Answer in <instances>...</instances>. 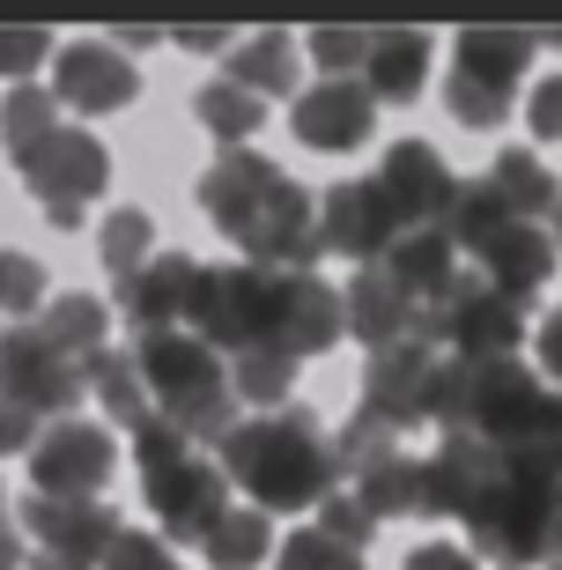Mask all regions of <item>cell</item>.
<instances>
[{
  "mask_svg": "<svg viewBox=\"0 0 562 570\" xmlns=\"http://www.w3.org/2000/svg\"><path fill=\"white\" fill-rule=\"evenodd\" d=\"M200 208L245 253V267H267V275H312L318 267V200L296 178H282L267 156L223 148L215 170L200 178Z\"/></svg>",
  "mask_w": 562,
  "mask_h": 570,
  "instance_id": "cell-1",
  "label": "cell"
},
{
  "mask_svg": "<svg viewBox=\"0 0 562 570\" xmlns=\"http://www.w3.org/2000/svg\"><path fill=\"white\" fill-rule=\"evenodd\" d=\"M215 452H223L215 460L223 482L245 489L252 511H318V497L341 489L334 444H326L312 407H267V415L237 423Z\"/></svg>",
  "mask_w": 562,
  "mask_h": 570,
  "instance_id": "cell-2",
  "label": "cell"
},
{
  "mask_svg": "<svg viewBox=\"0 0 562 570\" xmlns=\"http://www.w3.org/2000/svg\"><path fill=\"white\" fill-rule=\"evenodd\" d=\"M134 371L148 385L156 423H170L186 444H223L237 430V393H229V363L215 356L208 341H193L186 326L170 334H134Z\"/></svg>",
  "mask_w": 562,
  "mask_h": 570,
  "instance_id": "cell-3",
  "label": "cell"
},
{
  "mask_svg": "<svg viewBox=\"0 0 562 570\" xmlns=\"http://www.w3.org/2000/svg\"><path fill=\"white\" fill-rule=\"evenodd\" d=\"M466 533H474V563L503 570H533V563H562V482H533V474H511L466 511Z\"/></svg>",
  "mask_w": 562,
  "mask_h": 570,
  "instance_id": "cell-4",
  "label": "cell"
},
{
  "mask_svg": "<svg viewBox=\"0 0 562 570\" xmlns=\"http://www.w3.org/2000/svg\"><path fill=\"white\" fill-rule=\"evenodd\" d=\"M533 67V30H459L452 52V82H444V105H452L459 127H503L511 119V89Z\"/></svg>",
  "mask_w": 562,
  "mask_h": 570,
  "instance_id": "cell-5",
  "label": "cell"
},
{
  "mask_svg": "<svg viewBox=\"0 0 562 570\" xmlns=\"http://www.w3.org/2000/svg\"><path fill=\"white\" fill-rule=\"evenodd\" d=\"M519 334H525V312L511 296H496L474 267H459L452 289L422 312V341L437 356H459V363H489V356H519Z\"/></svg>",
  "mask_w": 562,
  "mask_h": 570,
  "instance_id": "cell-6",
  "label": "cell"
},
{
  "mask_svg": "<svg viewBox=\"0 0 562 570\" xmlns=\"http://www.w3.org/2000/svg\"><path fill=\"white\" fill-rule=\"evenodd\" d=\"M186 334L208 341L215 356H245L267 348V267H200L193 275V304H186Z\"/></svg>",
  "mask_w": 562,
  "mask_h": 570,
  "instance_id": "cell-7",
  "label": "cell"
},
{
  "mask_svg": "<svg viewBox=\"0 0 562 570\" xmlns=\"http://www.w3.org/2000/svg\"><path fill=\"white\" fill-rule=\"evenodd\" d=\"M16 170H22V186L45 200V215H52L60 230H75V223H82V208L97 200V193H105L111 156H105V141H97V134H82V127H52L45 141L16 148Z\"/></svg>",
  "mask_w": 562,
  "mask_h": 570,
  "instance_id": "cell-8",
  "label": "cell"
},
{
  "mask_svg": "<svg viewBox=\"0 0 562 570\" xmlns=\"http://www.w3.org/2000/svg\"><path fill=\"white\" fill-rule=\"evenodd\" d=\"M22 527L38 541V549L22 556V570H97L111 549V533H119V519H111L105 497H38L30 489Z\"/></svg>",
  "mask_w": 562,
  "mask_h": 570,
  "instance_id": "cell-9",
  "label": "cell"
},
{
  "mask_svg": "<svg viewBox=\"0 0 562 570\" xmlns=\"http://www.w3.org/2000/svg\"><path fill=\"white\" fill-rule=\"evenodd\" d=\"M0 401H16L22 415L67 423V415L89 401V371L67 363L38 326H16V334H0Z\"/></svg>",
  "mask_w": 562,
  "mask_h": 570,
  "instance_id": "cell-10",
  "label": "cell"
},
{
  "mask_svg": "<svg viewBox=\"0 0 562 570\" xmlns=\"http://www.w3.org/2000/svg\"><path fill=\"white\" fill-rule=\"evenodd\" d=\"M141 497H148L156 533H164L170 549H178V541H208L215 519L229 511V482H223V466H215L208 452H178V460H164V466H141Z\"/></svg>",
  "mask_w": 562,
  "mask_h": 570,
  "instance_id": "cell-11",
  "label": "cell"
},
{
  "mask_svg": "<svg viewBox=\"0 0 562 570\" xmlns=\"http://www.w3.org/2000/svg\"><path fill=\"white\" fill-rule=\"evenodd\" d=\"M437 348L430 341H393V348H371V363H363V407L355 415H371L377 430H393V438H407V430L430 423V385H437Z\"/></svg>",
  "mask_w": 562,
  "mask_h": 570,
  "instance_id": "cell-12",
  "label": "cell"
},
{
  "mask_svg": "<svg viewBox=\"0 0 562 570\" xmlns=\"http://www.w3.org/2000/svg\"><path fill=\"white\" fill-rule=\"evenodd\" d=\"M348 334L341 326V289L326 275H267V348L274 356H326L334 341Z\"/></svg>",
  "mask_w": 562,
  "mask_h": 570,
  "instance_id": "cell-13",
  "label": "cell"
},
{
  "mask_svg": "<svg viewBox=\"0 0 562 570\" xmlns=\"http://www.w3.org/2000/svg\"><path fill=\"white\" fill-rule=\"evenodd\" d=\"M111 466H119V444H111L105 423H52L38 430V444H30V482H38V497H105Z\"/></svg>",
  "mask_w": 562,
  "mask_h": 570,
  "instance_id": "cell-14",
  "label": "cell"
},
{
  "mask_svg": "<svg viewBox=\"0 0 562 570\" xmlns=\"http://www.w3.org/2000/svg\"><path fill=\"white\" fill-rule=\"evenodd\" d=\"M371 186L385 193V208H393L400 230H437L444 208H452V193H459V178H452V164H444L430 141H400L393 156L377 164Z\"/></svg>",
  "mask_w": 562,
  "mask_h": 570,
  "instance_id": "cell-15",
  "label": "cell"
},
{
  "mask_svg": "<svg viewBox=\"0 0 562 570\" xmlns=\"http://www.w3.org/2000/svg\"><path fill=\"white\" fill-rule=\"evenodd\" d=\"M393 237H400V223H393V208H385V193L371 178H341V186L318 193V253L377 267Z\"/></svg>",
  "mask_w": 562,
  "mask_h": 570,
  "instance_id": "cell-16",
  "label": "cell"
},
{
  "mask_svg": "<svg viewBox=\"0 0 562 570\" xmlns=\"http://www.w3.org/2000/svg\"><path fill=\"white\" fill-rule=\"evenodd\" d=\"M466 259H474V275L489 282L496 296H511V304H533L541 296V282L555 275V237L541 230V223H496L489 237H474L466 245Z\"/></svg>",
  "mask_w": 562,
  "mask_h": 570,
  "instance_id": "cell-17",
  "label": "cell"
},
{
  "mask_svg": "<svg viewBox=\"0 0 562 570\" xmlns=\"http://www.w3.org/2000/svg\"><path fill=\"white\" fill-rule=\"evenodd\" d=\"M377 127V105L363 82H312L289 97V134L304 148H326V156H348V148H363Z\"/></svg>",
  "mask_w": 562,
  "mask_h": 570,
  "instance_id": "cell-18",
  "label": "cell"
},
{
  "mask_svg": "<svg viewBox=\"0 0 562 570\" xmlns=\"http://www.w3.org/2000/svg\"><path fill=\"white\" fill-rule=\"evenodd\" d=\"M134 60H126L119 45H60V60H52V105L60 111H119L134 105Z\"/></svg>",
  "mask_w": 562,
  "mask_h": 570,
  "instance_id": "cell-19",
  "label": "cell"
},
{
  "mask_svg": "<svg viewBox=\"0 0 562 570\" xmlns=\"http://www.w3.org/2000/svg\"><path fill=\"white\" fill-rule=\"evenodd\" d=\"M193 275H200V259L193 253H164L134 267L119 282V312L141 326V334H170V326H186V304H193Z\"/></svg>",
  "mask_w": 562,
  "mask_h": 570,
  "instance_id": "cell-20",
  "label": "cell"
},
{
  "mask_svg": "<svg viewBox=\"0 0 562 570\" xmlns=\"http://www.w3.org/2000/svg\"><path fill=\"white\" fill-rule=\"evenodd\" d=\"M377 275L393 282L415 312H430V304L452 289L459 253H452V237H444V230H400L393 245H385V259H377Z\"/></svg>",
  "mask_w": 562,
  "mask_h": 570,
  "instance_id": "cell-21",
  "label": "cell"
},
{
  "mask_svg": "<svg viewBox=\"0 0 562 570\" xmlns=\"http://www.w3.org/2000/svg\"><path fill=\"white\" fill-rule=\"evenodd\" d=\"M341 326H348L363 348L422 341V312H415V304H407V296H400L385 275H377V267H363V275L348 282V296H341Z\"/></svg>",
  "mask_w": 562,
  "mask_h": 570,
  "instance_id": "cell-22",
  "label": "cell"
},
{
  "mask_svg": "<svg viewBox=\"0 0 562 570\" xmlns=\"http://www.w3.org/2000/svg\"><path fill=\"white\" fill-rule=\"evenodd\" d=\"M355 82L371 89V105H407L430 82V30H371V52H363Z\"/></svg>",
  "mask_w": 562,
  "mask_h": 570,
  "instance_id": "cell-23",
  "label": "cell"
},
{
  "mask_svg": "<svg viewBox=\"0 0 562 570\" xmlns=\"http://www.w3.org/2000/svg\"><path fill=\"white\" fill-rule=\"evenodd\" d=\"M223 82H237L245 97H296V45L289 30H252L223 52Z\"/></svg>",
  "mask_w": 562,
  "mask_h": 570,
  "instance_id": "cell-24",
  "label": "cell"
},
{
  "mask_svg": "<svg viewBox=\"0 0 562 570\" xmlns=\"http://www.w3.org/2000/svg\"><path fill=\"white\" fill-rule=\"evenodd\" d=\"M481 186L503 200V215H511V223H541V215H555L562 178L541 164V156H525V148H503L496 164H489V178H481Z\"/></svg>",
  "mask_w": 562,
  "mask_h": 570,
  "instance_id": "cell-25",
  "label": "cell"
},
{
  "mask_svg": "<svg viewBox=\"0 0 562 570\" xmlns=\"http://www.w3.org/2000/svg\"><path fill=\"white\" fill-rule=\"evenodd\" d=\"M30 326H38V334L52 341V348H60L67 363H82V371H89V363L105 356L111 312L97 304V296H82V289H75V296H52V304H45V318H30Z\"/></svg>",
  "mask_w": 562,
  "mask_h": 570,
  "instance_id": "cell-26",
  "label": "cell"
},
{
  "mask_svg": "<svg viewBox=\"0 0 562 570\" xmlns=\"http://www.w3.org/2000/svg\"><path fill=\"white\" fill-rule=\"evenodd\" d=\"M200 549H208L215 570H259L267 549H274V519H267V511H252V504H229Z\"/></svg>",
  "mask_w": 562,
  "mask_h": 570,
  "instance_id": "cell-27",
  "label": "cell"
},
{
  "mask_svg": "<svg viewBox=\"0 0 562 570\" xmlns=\"http://www.w3.org/2000/svg\"><path fill=\"white\" fill-rule=\"evenodd\" d=\"M89 393L105 401V415H111L119 430L156 423V407H148V385H141V371H134V356H126V348H105V356L89 363Z\"/></svg>",
  "mask_w": 562,
  "mask_h": 570,
  "instance_id": "cell-28",
  "label": "cell"
},
{
  "mask_svg": "<svg viewBox=\"0 0 562 570\" xmlns=\"http://www.w3.org/2000/svg\"><path fill=\"white\" fill-rule=\"evenodd\" d=\"M259 119H267V105H259V97H245L237 82H208V89H200V127H208L215 141L245 148L252 134H259Z\"/></svg>",
  "mask_w": 562,
  "mask_h": 570,
  "instance_id": "cell-29",
  "label": "cell"
},
{
  "mask_svg": "<svg viewBox=\"0 0 562 570\" xmlns=\"http://www.w3.org/2000/svg\"><path fill=\"white\" fill-rule=\"evenodd\" d=\"M52 127H60V105H52V89H38V82H16L8 97H0V141H8V148H30V141H45Z\"/></svg>",
  "mask_w": 562,
  "mask_h": 570,
  "instance_id": "cell-30",
  "label": "cell"
},
{
  "mask_svg": "<svg viewBox=\"0 0 562 570\" xmlns=\"http://www.w3.org/2000/svg\"><path fill=\"white\" fill-rule=\"evenodd\" d=\"M296 385V363L274 356V348H245V356H229V393L237 401H259V407H282V393Z\"/></svg>",
  "mask_w": 562,
  "mask_h": 570,
  "instance_id": "cell-31",
  "label": "cell"
},
{
  "mask_svg": "<svg viewBox=\"0 0 562 570\" xmlns=\"http://www.w3.org/2000/svg\"><path fill=\"white\" fill-rule=\"evenodd\" d=\"M148 245H156V223H148V208H119V215H105V275H134V267H148Z\"/></svg>",
  "mask_w": 562,
  "mask_h": 570,
  "instance_id": "cell-32",
  "label": "cell"
},
{
  "mask_svg": "<svg viewBox=\"0 0 562 570\" xmlns=\"http://www.w3.org/2000/svg\"><path fill=\"white\" fill-rule=\"evenodd\" d=\"M318 533L341 541L348 556H363V549H371V533H377V519L355 504V489H326V497H318Z\"/></svg>",
  "mask_w": 562,
  "mask_h": 570,
  "instance_id": "cell-33",
  "label": "cell"
},
{
  "mask_svg": "<svg viewBox=\"0 0 562 570\" xmlns=\"http://www.w3.org/2000/svg\"><path fill=\"white\" fill-rule=\"evenodd\" d=\"M363 52H371V30H341V22L312 30V60L326 67V82H355L363 75Z\"/></svg>",
  "mask_w": 562,
  "mask_h": 570,
  "instance_id": "cell-34",
  "label": "cell"
},
{
  "mask_svg": "<svg viewBox=\"0 0 562 570\" xmlns=\"http://www.w3.org/2000/svg\"><path fill=\"white\" fill-rule=\"evenodd\" d=\"M105 570H178V556L156 527H119L105 549Z\"/></svg>",
  "mask_w": 562,
  "mask_h": 570,
  "instance_id": "cell-35",
  "label": "cell"
},
{
  "mask_svg": "<svg viewBox=\"0 0 562 570\" xmlns=\"http://www.w3.org/2000/svg\"><path fill=\"white\" fill-rule=\"evenodd\" d=\"M274 570H363V556H348L341 541H326L318 527H304V533H289V541H282Z\"/></svg>",
  "mask_w": 562,
  "mask_h": 570,
  "instance_id": "cell-36",
  "label": "cell"
},
{
  "mask_svg": "<svg viewBox=\"0 0 562 570\" xmlns=\"http://www.w3.org/2000/svg\"><path fill=\"white\" fill-rule=\"evenodd\" d=\"M45 304V267L30 253H0V312H38Z\"/></svg>",
  "mask_w": 562,
  "mask_h": 570,
  "instance_id": "cell-37",
  "label": "cell"
},
{
  "mask_svg": "<svg viewBox=\"0 0 562 570\" xmlns=\"http://www.w3.org/2000/svg\"><path fill=\"white\" fill-rule=\"evenodd\" d=\"M52 52V38H45L38 22H0V75L8 82H30V67Z\"/></svg>",
  "mask_w": 562,
  "mask_h": 570,
  "instance_id": "cell-38",
  "label": "cell"
},
{
  "mask_svg": "<svg viewBox=\"0 0 562 570\" xmlns=\"http://www.w3.org/2000/svg\"><path fill=\"white\" fill-rule=\"evenodd\" d=\"M525 127H533V141H562V75H548L525 97Z\"/></svg>",
  "mask_w": 562,
  "mask_h": 570,
  "instance_id": "cell-39",
  "label": "cell"
},
{
  "mask_svg": "<svg viewBox=\"0 0 562 570\" xmlns=\"http://www.w3.org/2000/svg\"><path fill=\"white\" fill-rule=\"evenodd\" d=\"M407 570H481V563L459 549V541H422V549L407 556Z\"/></svg>",
  "mask_w": 562,
  "mask_h": 570,
  "instance_id": "cell-40",
  "label": "cell"
},
{
  "mask_svg": "<svg viewBox=\"0 0 562 570\" xmlns=\"http://www.w3.org/2000/svg\"><path fill=\"white\" fill-rule=\"evenodd\" d=\"M38 444V415H22L16 401H0V452H30Z\"/></svg>",
  "mask_w": 562,
  "mask_h": 570,
  "instance_id": "cell-41",
  "label": "cell"
},
{
  "mask_svg": "<svg viewBox=\"0 0 562 570\" xmlns=\"http://www.w3.org/2000/svg\"><path fill=\"white\" fill-rule=\"evenodd\" d=\"M541 371H548V379L562 385V304H555V312L541 318Z\"/></svg>",
  "mask_w": 562,
  "mask_h": 570,
  "instance_id": "cell-42",
  "label": "cell"
},
{
  "mask_svg": "<svg viewBox=\"0 0 562 570\" xmlns=\"http://www.w3.org/2000/svg\"><path fill=\"white\" fill-rule=\"evenodd\" d=\"M164 38H178L186 52H223L229 30H215V22H178V30H164Z\"/></svg>",
  "mask_w": 562,
  "mask_h": 570,
  "instance_id": "cell-43",
  "label": "cell"
},
{
  "mask_svg": "<svg viewBox=\"0 0 562 570\" xmlns=\"http://www.w3.org/2000/svg\"><path fill=\"white\" fill-rule=\"evenodd\" d=\"M22 533H16V519H0V570H22Z\"/></svg>",
  "mask_w": 562,
  "mask_h": 570,
  "instance_id": "cell-44",
  "label": "cell"
},
{
  "mask_svg": "<svg viewBox=\"0 0 562 570\" xmlns=\"http://www.w3.org/2000/svg\"><path fill=\"white\" fill-rule=\"evenodd\" d=\"M119 38V52H141V45H164V30H148V22H134V30H111Z\"/></svg>",
  "mask_w": 562,
  "mask_h": 570,
  "instance_id": "cell-45",
  "label": "cell"
},
{
  "mask_svg": "<svg viewBox=\"0 0 562 570\" xmlns=\"http://www.w3.org/2000/svg\"><path fill=\"white\" fill-rule=\"evenodd\" d=\"M555 253H562V193H555Z\"/></svg>",
  "mask_w": 562,
  "mask_h": 570,
  "instance_id": "cell-46",
  "label": "cell"
},
{
  "mask_svg": "<svg viewBox=\"0 0 562 570\" xmlns=\"http://www.w3.org/2000/svg\"><path fill=\"white\" fill-rule=\"evenodd\" d=\"M0 519H8V489H0Z\"/></svg>",
  "mask_w": 562,
  "mask_h": 570,
  "instance_id": "cell-47",
  "label": "cell"
}]
</instances>
